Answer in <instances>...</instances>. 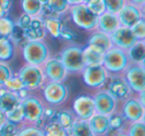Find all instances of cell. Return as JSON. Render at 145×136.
Listing matches in <instances>:
<instances>
[{
	"label": "cell",
	"mask_w": 145,
	"mask_h": 136,
	"mask_svg": "<svg viewBox=\"0 0 145 136\" xmlns=\"http://www.w3.org/2000/svg\"><path fill=\"white\" fill-rule=\"evenodd\" d=\"M130 64L126 51L112 46L103 55V66L108 76H120Z\"/></svg>",
	"instance_id": "1"
},
{
	"label": "cell",
	"mask_w": 145,
	"mask_h": 136,
	"mask_svg": "<svg viewBox=\"0 0 145 136\" xmlns=\"http://www.w3.org/2000/svg\"><path fill=\"white\" fill-rule=\"evenodd\" d=\"M22 55L27 64L41 67L50 58V49L43 40H28L23 46Z\"/></svg>",
	"instance_id": "2"
},
{
	"label": "cell",
	"mask_w": 145,
	"mask_h": 136,
	"mask_svg": "<svg viewBox=\"0 0 145 136\" xmlns=\"http://www.w3.org/2000/svg\"><path fill=\"white\" fill-rule=\"evenodd\" d=\"M68 11L70 12L72 22L80 29L89 32L97 29L99 16L93 14L85 3L72 5L69 7Z\"/></svg>",
	"instance_id": "3"
},
{
	"label": "cell",
	"mask_w": 145,
	"mask_h": 136,
	"mask_svg": "<svg viewBox=\"0 0 145 136\" xmlns=\"http://www.w3.org/2000/svg\"><path fill=\"white\" fill-rule=\"evenodd\" d=\"M60 60L62 61L67 72L71 74L81 73L86 67L83 49L75 45L65 47L61 51Z\"/></svg>",
	"instance_id": "4"
},
{
	"label": "cell",
	"mask_w": 145,
	"mask_h": 136,
	"mask_svg": "<svg viewBox=\"0 0 145 136\" xmlns=\"http://www.w3.org/2000/svg\"><path fill=\"white\" fill-rule=\"evenodd\" d=\"M24 113V122L23 123L36 124L44 117L45 105L44 101L38 96L28 94L21 99L20 102Z\"/></svg>",
	"instance_id": "5"
},
{
	"label": "cell",
	"mask_w": 145,
	"mask_h": 136,
	"mask_svg": "<svg viewBox=\"0 0 145 136\" xmlns=\"http://www.w3.org/2000/svg\"><path fill=\"white\" fill-rule=\"evenodd\" d=\"M130 88L132 94H138L145 90V70L144 64H129L121 74Z\"/></svg>",
	"instance_id": "6"
},
{
	"label": "cell",
	"mask_w": 145,
	"mask_h": 136,
	"mask_svg": "<svg viewBox=\"0 0 145 136\" xmlns=\"http://www.w3.org/2000/svg\"><path fill=\"white\" fill-rule=\"evenodd\" d=\"M42 86L43 96L49 105H61L68 99L69 88L63 82H48Z\"/></svg>",
	"instance_id": "7"
},
{
	"label": "cell",
	"mask_w": 145,
	"mask_h": 136,
	"mask_svg": "<svg viewBox=\"0 0 145 136\" xmlns=\"http://www.w3.org/2000/svg\"><path fill=\"white\" fill-rule=\"evenodd\" d=\"M17 76L22 80L23 84L30 90L41 88L45 84L44 74L40 66L26 64L19 70Z\"/></svg>",
	"instance_id": "8"
},
{
	"label": "cell",
	"mask_w": 145,
	"mask_h": 136,
	"mask_svg": "<svg viewBox=\"0 0 145 136\" xmlns=\"http://www.w3.org/2000/svg\"><path fill=\"white\" fill-rule=\"evenodd\" d=\"M81 74L84 84L91 88H101L105 86L109 76L103 65L86 66Z\"/></svg>",
	"instance_id": "9"
},
{
	"label": "cell",
	"mask_w": 145,
	"mask_h": 136,
	"mask_svg": "<svg viewBox=\"0 0 145 136\" xmlns=\"http://www.w3.org/2000/svg\"><path fill=\"white\" fill-rule=\"evenodd\" d=\"M44 74L45 82H63L67 80L68 72L63 65L60 58L53 57L49 58L44 64L41 66Z\"/></svg>",
	"instance_id": "10"
},
{
	"label": "cell",
	"mask_w": 145,
	"mask_h": 136,
	"mask_svg": "<svg viewBox=\"0 0 145 136\" xmlns=\"http://www.w3.org/2000/svg\"><path fill=\"white\" fill-rule=\"evenodd\" d=\"M106 92L116 101H122L132 95L130 88L122 78V76H109L106 82Z\"/></svg>",
	"instance_id": "11"
},
{
	"label": "cell",
	"mask_w": 145,
	"mask_h": 136,
	"mask_svg": "<svg viewBox=\"0 0 145 136\" xmlns=\"http://www.w3.org/2000/svg\"><path fill=\"white\" fill-rule=\"evenodd\" d=\"M120 114L127 122L143 120L144 116V104L140 102L137 96H129L122 100Z\"/></svg>",
	"instance_id": "12"
},
{
	"label": "cell",
	"mask_w": 145,
	"mask_h": 136,
	"mask_svg": "<svg viewBox=\"0 0 145 136\" xmlns=\"http://www.w3.org/2000/svg\"><path fill=\"white\" fill-rule=\"evenodd\" d=\"M120 26L131 28L135 23L144 17V8L126 2L117 13Z\"/></svg>",
	"instance_id": "13"
},
{
	"label": "cell",
	"mask_w": 145,
	"mask_h": 136,
	"mask_svg": "<svg viewBox=\"0 0 145 136\" xmlns=\"http://www.w3.org/2000/svg\"><path fill=\"white\" fill-rule=\"evenodd\" d=\"M72 111L75 113L76 117L89 120L95 113L93 96L86 95V94L78 96L72 102Z\"/></svg>",
	"instance_id": "14"
},
{
	"label": "cell",
	"mask_w": 145,
	"mask_h": 136,
	"mask_svg": "<svg viewBox=\"0 0 145 136\" xmlns=\"http://www.w3.org/2000/svg\"><path fill=\"white\" fill-rule=\"evenodd\" d=\"M95 102V108L97 113L110 115L116 111L117 101L106 92V90H99L93 96Z\"/></svg>",
	"instance_id": "15"
},
{
	"label": "cell",
	"mask_w": 145,
	"mask_h": 136,
	"mask_svg": "<svg viewBox=\"0 0 145 136\" xmlns=\"http://www.w3.org/2000/svg\"><path fill=\"white\" fill-rule=\"evenodd\" d=\"M109 36H110L113 46L122 49L124 51L128 50L133 44H135L138 41L132 33L131 29L124 26H119Z\"/></svg>",
	"instance_id": "16"
},
{
	"label": "cell",
	"mask_w": 145,
	"mask_h": 136,
	"mask_svg": "<svg viewBox=\"0 0 145 136\" xmlns=\"http://www.w3.org/2000/svg\"><path fill=\"white\" fill-rule=\"evenodd\" d=\"M88 46L101 54H105L113 46V44L108 34L95 29L91 31V34L88 39Z\"/></svg>",
	"instance_id": "17"
},
{
	"label": "cell",
	"mask_w": 145,
	"mask_h": 136,
	"mask_svg": "<svg viewBox=\"0 0 145 136\" xmlns=\"http://www.w3.org/2000/svg\"><path fill=\"white\" fill-rule=\"evenodd\" d=\"M88 121L93 136H103L107 134L109 129V115L95 112Z\"/></svg>",
	"instance_id": "18"
},
{
	"label": "cell",
	"mask_w": 145,
	"mask_h": 136,
	"mask_svg": "<svg viewBox=\"0 0 145 136\" xmlns=\"http://www.w3.org/2000/svg\"><path fill=\"white\" fill-rule=\"evenodd\" d=\"M119 26H120V23H119L117 14L105 11V13L99 16L97 29L101 31V32H105L106 34L110 35Z\"/></svg>",
	"instance_id": "19"
},
{
	"label": "cell",
	"mask_w": 145,
	"mask_h": 136,
	"mask_svg": "<svg viewBox=\"0 0 145 136\" xmlns=\"http://www.w3.org/2000/svg\"><path fill=\"white\" fill-rule=\"evenodd\" d=\"M20 102L21 97L17 92H11L3 86H0V109L7 112L19 105Z\"/></svg>",
	"instance_id": "20"
},
{
	"label": "cell",
	"mask_w": 145,
	"mask_h": 136,
	"mask_svg": "<svg viewBox=\"0 0 145 136\" xmlns=\"http://www.w3.org/2000/svg\"><path fill=\"white\" fill-rule=\"evenodd\" d=\"M24 35L28 40H42L45 36L43 19L40 16L32 17L29 25L24 29Z\"/></svg>",
	"instance_id": "21"
},
{
	"label": "cell",
	"mask_w": 145,
	"mask_h": 136,
	"mask_svg": "<svg viewBox=\"0 0 145 136\" xmlns=\"http://www.w3.org/2000/svg\"><path fill=\"white\" fill-rule=\"evenodd\" d=\"M129 62L131 64H144L145 60V40L137 41L128 50H126Z\"/></svg>",
	"instance_id": "22"
},
{
	"label": "cell",
	"mask_w": 145,
	"mask_h": 136,
	"mask_svg": "<svg viewBox=\"0 0 145 136\" xmlns=\"http://www.w3.org/2000/svg\"><path fill=\"white\" fill-rule=\"evenodd\" d=\"M76 118L77 117H76L75 113H74L72 110L62 109V110H59V111L55 112L54 115L52 116L51 119L56 120L57 122H59V123L68 131V134H69V130L72 127V123H74Z\"/></svg>",
	"instance_id": "23"
},
{
	"label": "cell",
	"mask_w": 145,
	"mask_h": 136,
	"mask_svg": "<svg viewBox=\"0 0 145 136\" xmlns=\"http://www.w3.org/2000/svg\"><path fill=\"white\" fill-rule=\"evenodd\" d=\"M69 135L71 136H93L89 128V121L81 118H76L72 127L69 130Z\"/></svg>",
	"instance_id": "24"
},
{
	"label": "cell",
	"mask_w": 145,
	"mask_h": 136,
	"mask_svg": "<svg viewBox=\"0 0 145 136\" xmlns=\"http://www.w3.org/2000/svg\"><path fill=\"white\" fill-rule=\"evenodd\" d=\"M21 9L23 13L29 16H40L43 11V2L41 0H21Z\"/></svg>",
	"instance_id": "25"
},
{
	"label": "cell",
	"mask_w": 145,
	"mask_h": 136,
	"mask_svg": "<svg viewBox=\"0 0 145 136\" xmlns=\"http://www.w3.org/2000/svg\"><path fill=\"white\" fill-rule=\"evenodd\" d=\"M44 28L53 38H59L63 33V24L61 20L56 17H47L43 19Z\"/></svg>",
	"instance_id": "26"
},
{
	"label": "cell",
	"mask_w": 145,
	"mask_h": 136,
	"mask_svg": "<svg viewBox=\"0 0 145 136\" xmlns=\"http://www.w3.org/2000/svg\"><path fill=\"white\" fill-rule=\"evenodd\" d=\"M84 53V60H85L86 66H93V65H103V55L97 52L91 48L89 46H87L85 49H83Z\"/></svg>",
	"instance_id": "27"
},
{
	"label": "cell",
	"mask_w": 145,
	"mask_h": 136,
	"mask_svg": "<svg viewBox=\"0 0 145 136\" xmlns=\"http://www.w3.org/2000/svg\"><path fill=\"white\" fill-rule=\"evenodd\" d=\"M14 44L10 38H0V61L6 62L13 58Z\"/></svg>",
	"instance_id": "28"
},
{
	"label": "cell",
	"mask_w": 145,
	"mask_h": 136,
	"mask_svg": "<svg viewBox=\"0 0 145 136\" xmlns=\"http://www.w3.org/2000/svg\"><path fill=\"white\" fill-rule=\"evenodd\" d=\"M44 134L47 136H67L69 135L68 131L56 120L50 119V121L43 128Z\"/></svg>",
	"instance_id": "29"
},
{
	"label": "cell",
	"mask_w": 145,
	"mask_h": 136,
	"mask_svg": "<svg viewBox=\"0 0 145 136\" xmlns=\"http://www.w3.org/2000/svg\"><path fill=\"white\" fill-rule=\"evenodd\" d=\"M44 5L50 12H53L57 15L67 12L70 7L67 0H46Z\"/></svg>",
	"instance_id": "30"
},
{
	"label": "cell",
	"mask_w": 145,
	"mask_h": 136,
	"mask_svg": "<svg viewBox=\"0 0 145 136\" xmlns=\"http://www.w3.org/2000/svg\"><path fill=\"white\" fill-rule=\"evenodd\" d=\"M125 122H127L124 118L121 116L120 113H117L116 111H114L113 113H111L109 115V131H112L113 133H116L121 131H123L125 128ZM107 132V133H108Z\"/></svg>",
	"instance_id": "31"
},
{
	"label": "cell",
	"mask_w": 145,
	"mask_h": 136,
	"mask_svg": "<svg viewBox=\"0 0 145 136\" xmlns=\"http://www.w3.org/2000/svg\"><path fill=\"white\" fill-rule=\"evenodd\" d=\"M16 135L18 136H43L44 134V130L43 128H40L36 125V124H31V123H24L21 124L19 126V129L17 131Z\"/></svg>",
	"instance_id": "32"
},
{
	"label": "cell",
	"mask_w": 145,
	"mask_h": 136,
	"mask_svg": "<svg viewBox=\"0 0 145 136\" xmlns=\"http://www.w3.org/2000/svg\"><path fill=\"white\" fill-rule=\"evenodd\" d=\"M15 25L11 19L0 17V38H11L14 33Z\"/></svg>",
	"instance_id": "33"
},
{
	"label": "cell",
	"mask_w": 145,
	"mask_h": 136,
	"mask_svg": "<svg viewBox=\"0 0 145 136\" xmlns=\"http://www.w3.org/2000/svg\"><path fill=\"white\" fill-rule=\"evenodd\" d=\"M125 131V135L129 136H145V124L144 120H138V121L129 122Z\"/></svg>",
	"instance_id": "34"
},
{
	"label": "cell",
	"mask_w": 145,
	"mask_h": 136,
	"mask_svg": "<svg viewBox=\"0 0 145 136\" xmlns=\"http://www.w3.org/2000/svg\"><path fill=\"white\" fill-rule=\"evenodd\" d=\"M5 113H6L7 120H9V121L14 122V123L17 124H22L24 122V113H23V109L21 104L17 105L16 107L5 112Z\"/></svg>",
	"instance_id": "35"
},
{
	"label": "cell",
	"mask_w": 145,
	"mask_h": 136,
	"mask_svg": "<svg viewBox=\"0 0 145 136\" xmlns=\"http://www.w3.org/2000/svg\"><path fill=\"white\" fill-rule=\"evenodd\" d=\"M20 124L14 123L9 120H6L0 126V136H12L16 135Z\"/></svg>",
	"instance_id": "36"
},
{
	"label": "cell",
	"mask_w": 145,
	"mask_h": 136,
	"mask_svg": "<svg viewBox=\"0 0 145 136\" xmlns=\"http://www.w3.org/2000/svg\"><path fill=\"white\" fill-rule=\"evenodd\" d=\"M3 88H7V90H11V92H18L19 90H22V88H26V86L23 84L22 80H20V78H19L18 76H14V75H13V76H11V78H9L6 82H5L4 86H3Z\"/></svg>",
	"instance_id": "37"
},
{
	"label": "cell",
	"mask_w": 145,
	"mask_h": 136,
	"mask_svg": "<svg viewBox=\"0 0 145 136\" xmlns=\"http://www.w3.org/2000/svg\"><path fill=\"white\" fill-rule=\"evenodd\" d=\"M85 4L97 16H99V15H101L106 11L103 0H89V2L85 3Z\"/></svg>",
	"instance_id": "38"
},
{
	"label": "cell",
	"mask_w": 145,
	"mask_h": 136,
	"mask_svg": "<svg viewBox=\"0 0 145 136\" xmlns=\"http://www.w3.org/2000/svg\"><path fill=\"white\" fill-rule=\"evenodd\" d=\"M13 71L8 64L3 61H0V86H3L4 84L13 76Z\"/></svg>",
	"instance_id": "39"
},
{
	"label": "cell",
	"mask_w": 145,
	"mask_h": 136,
	"mask_svg": "<svg viewBox=\"0 0 145 136\" xmlns=\"http://www.w3.org/2000/svg\"><path fill=\"white\" fill-rule=\"evenodd\" d=\"M131 31L136 37L138 41H144L145 40V18H141L137 23H135L131 27Z\"/></svg>",
	"instance_id": "40"
},
{
	"label": "cell",
	"mask_w": 145,
	"mask_h": 136,
	"mask_svg": "<svg viewBox=\"0 0 145 136\" xmlns=\"http://www.w3.org/2000/svg\"><path fill=\"white\" fill-rule=\"evenodd\" d=\"M103 2L107 12L117 14L123 5L126 3V0H103Z\"/></svg>",
	"instance_id": "41"
},
{
	"label": "cell",
	"mask_w": 145,
	"mask_h": 136,
	"mask_svg": "<svg viewBox=\"0 0 145 136\" xmlns=\"http://www.w3.org/2000/svg\"><path fill=\"white\" fill-rule=\"evenodd\" d=\"M12 6V0H0V17L6 16Z\"/></svg>",
	"instance_id": "42"
},
{
	"label": "cell",
	"mask_w": 145,
	"mask_h": 136,
	"mask_svg": "<svg viewBox=\"0 0 145 136\" xmlns=\"http://www.w3.org/2000/svg\"><path fill=\"white\" fill-rule=\"evenodd\" d=\"M126 2L134 4V5H136V6L141 7V8H144L145 0H126Z\"/></svg>",
	"instance_id": "43"
},
{
	"label": "cell",
	"mask_w": 145,
	"mask_h": 136,
	"mask_svg": "<svg viewBox=\"0 0 145 136\" xmlns=\"http://www.w3.org/2000/svg\"><path fill=\"white\" fill-rule=\"evenodd\" d=\"M7 120L6 118V113H5L4 111H3L2 109H0V126L2 125L3 123H4L5 121Z\"/></svg>",
	"instance_id": "44"
},
{
	"label": "cell",
	"mask_w": 145,
	"mask_h": 136,
	"mask_svg": "<svg viewBox=\"0 0 145 136\" xmlns=\"http://www.w3.org/2000/svg\"><path fill=\"white\" fill-rule=\"evenodd\" d=\"M67 2L70 6L72 5H77V4H81V3H84V0H67Z\"/></svg>",
	"instance_id": "45"
},
{
	"label": "cell",
	"mask_w": 145,
	"mask_h": 136,
	"mask_svg": "<svg viewBox=\"0 0 145 136\" xmlns=\"http://www.w3.org/2000/svg\"><path fill=\"white\" fill-rule=\"evenodd\" d=\"M89 0H84V3H87V2H89Z\"/></svg>",
	"instance_id": "46"
}]
</instances>
